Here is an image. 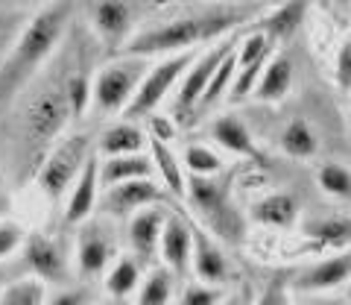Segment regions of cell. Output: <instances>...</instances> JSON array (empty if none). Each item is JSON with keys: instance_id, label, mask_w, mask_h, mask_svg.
<instances>
[{"instance_id": "obj_1", "label": "cell", "mask_w": 351, "mask_h": 305, "mask_svg": "<svg viewBox=\"0 0 351 305\" xmlns=\"http://www.w3.org/2000/svg\"><path fill=\"white\" fill-rule=\"evenodd\" d=\"M71 18V3H47L18 30L12 47L0 56V106L12 103L36 80V74L64 41Z\"/></svg>"}, {"instance_id": "obj_2", "label": "cell", "mask_w": 351, "mask_h": 305, "mask_svg": "<svg viewBox=\"0 0 351 305\" xmlns=\"http://www.w3.org/2000/svg\"><path fill=\"white\" fill-rule=\"evenodd\" d=\"M249 15L240 6H211L196 9V12L161 21L156 27L138 30L123 53L141 59H164L176 53L202 50L219 38H228V32L237 30Z\"/></svg>"}, {"instance_id": "obj_3", "label": "cell", "mask_w": 351, "mask_h": 305, "mask_svg": "<svg viewBox=\"0 0 351 305\" xmlns=\"http://www.w3.org/2000/svg\"><path fill=\"white\" fill-rule=\"evenodd\" d=\"M73 121V106L68 97V80L44 85L27 100L24 115H21V150L24 159L29 152L32 168L41 165V159L59 141L62 129Z\"/></svg>"}, {"instance_id": "obj_4", "label": "cell", "mask_w": 351, "mask_h": 305, "mask_svg": "<svg viewBox=\"0 0 351 305\" xmlns=\"http://www.w3.org/2000/svg\"><path fill=\"white\" fill-rule=\"evenodd\" d=\"M184 203L196 212V223L208 229L219 244H243L246 221L237 203L232 200V188L226 179H188V200Z\"/></svg>"}, {"instance_id": "obj_5", "label": "cell", "mask_w": 351, "mask_h": 305, "mask_svg": "<svg viewBox=\"0 0 351 305\" xmlns=\"http://www.w3.org/2000/svg\"><path fill=\"white\" fill-rule=\"evenodd\" d=\"M147 71H149V59L141 56L120 53V56L108 59L91 76V109L100 115H123L129 103L135 100Z\"/></svg>"}, {"instance_id": "obj_6", "label": "cell", "mask_w": 351, "mask_h": 305, "mask_svg": "<svg viewBox=\"0 0 351 305\" xmlns=\"http://www.w3.org/2000/svg\"><path fill=\"white\" fill-rule=\"evenodd\" d=\"M91 144L88 135H64L50 147V152L41 159V165L36 168V185L44 194V200L50 203H64L71 185L82 173L85 161L91 159Z\"/></svg>"}, {"instance_id": "obj_7", "label": "cell", "mask_w": 351, "mask_h": 305, "mask_svg": "<svg viewBox=\"0 0 351 305\" xmlns=\"http://www.w3.org/2000/svg\"><path fill=\"white\" fill-rule=\"evenodd\" d=\"M117 247L120 238L108 217H91V221L80 223L73 241V270L82 282H100L120 256Z\"/></svg>"}, {"instance_id": "obj_8", "label": "cell", "mask_w": 351, "mask_h": 305, "mask_svg": "<svg viewBox=\"0 0 351 305\" xmlns=\"http://www.w3.org/2000/svg\"><path fill=\"white\" fill-rule=\"evenodd\" d=\"M24 276L38 279L44 288H62L73 282V253L68 244L47 232H27L21 247Z\"/></svg>"}, {"instance_id": "obj_9", "label": "cell", "mask_w": 351, "mask_h": 305, "mask_svg": "<svg viewBox=\"0 0 351 305\" xmlns=\"http://www.w3.org/2000/svg\"><path fill=\"white\" fill-rule=\"evenodd\" d=\"M196 53L199 50H188V53H176V56H164L156 65H149L147 76L141 80V89L135 94V100L129 103V109L123 112V121H141V117H149L158 112V106L167 100L170 94H176L182 76L188 74V68L193 65Z\"/></svg>"}, {"instance_id": "obj_10", "label": "cell", "mask_w": 351, "mask_h": 305, "mask_svg": "<svg viewBox=\"0 0 351 305\" xmlns=\"http://www.w3.org/2000/svg\"><path fill=\"white\" fill-rule=\"evenodd\" d=\"M234 47H237V36H228V38H219V41H214V45H208V47H202L199 53H196L193 65L188 68V74L182 76L179 89H176V94H173V112H170L173 121H182V124L193 121L214 71L219 68V62H223Z\"/></svg>"}, {"instance_id": "obj_11", "label": "cell", "mask_w": 351, "mask_h": 305, "mask_svg": "<svg viewBox=\"0 0 351 305\" xmlns=\"http://www.w3.org/2000/svg\"><path fill=\"white\" fill-rule=\"evenodd\" d=\"M88 21L97 41L112 50V53H123L126 45L135 36V24H138V6L123 3V0H100V3H88Z\"/></svg>"}, {"instance_id": "obj_12", "label": "cell", "mask_w": 351, "mask_h": 305, "mask_svg": "<svg viewBox=\"0 0 351 305\" xmlns=\"http://www.w3.org/2000/svg\"><path fill=\"white\" fill-rule=\"evenodd\" d=\"M287 282L293 293H307V297H322V293L346 288L351 282V247L295 270Z\"/></svg>"}, {"instance_id": "obj_13", "label": "cell", "mask_w": 351, "mask_h": 305, "mask_svg": "<svg viewBox=\"0 0 351 305\" xmlns=\"http://www.w3.org/2000/svg\"><path fill=\"white\" fill-rule=\"evenodd\" d=\"M276 56V41H272L267 32H249L243 36V41L237 45V68H234V80H232V89H228V97L232 100H246L255 91V85L261 80L263 68H267V62Z\"/></svg>"}, {"instance_id": "obj_14", "label": "cell", "mask_w": 351, "mask_h": 305, "mask_svg": "<svg viewBox=\"0 0 351 305\" xmlns=\"http://www.w3.org/2000/svg\"><path fill=\"white\" fill-rule=\"evenodd\" d=\"M191 238H193L191 270H193L196 282L214 285V288H226L228 282L234 279V270H232V261H228L223 244L196 221H191Z\"/></svg>"}, {"instance_id": "obj_15", "label": "cell", "mask_w": 351, "mask_h": 305, "mask_svg": "<svg viewBox=\"0 0 351 305\" xmlns=\"http://www.w3.org/2000/svg\"><path fill=\"white\" fill-rule=\"evenodd\" d=\"M191 253H193V238H191V217L182 212H167L161 241H158V258L161 267H167L173 276H184L191 270Z\"/></svg>"}, {"instance_id": "obj_16", "label": "cell", "mask_w": 351, "mask_h": 305, "mask_svg": "<svg viewBox=\"0 0 351 305\" xmlns=\"http://www.w3.org/2000/svg\"><path fill=\"white\" fill-rule=\"evenodd\" d=\"M167 212L164 205H149L141 209L129 217L126 223V244H129V256H135L141 264L152 261V256H158V241L167 223Z\"/></svg>"}, {"instance_id": "obj_17", "label": "cell", "mask_w": 351, "mask_h": 305, "mask_svg": "<svg viewBox=\"0 0 351 305\" xmlns=\"http://www.w3.org/2000/svg\"><path fill=\"white\" fill-rule=\"evenodd\" d=\"M97 203H100V161H97V152H94L85 161L76 182L71 185L68 197H64V223L80 226L85 221H91V214L97 212Z\"/></svg>"}, {"instance_id": "obj_18", "label": "cell", "mask_w": 351, "mask_h": 305, "mask_svg": "<svg viewBox=\"0 0 351 305\" xmlns=\"http://www.w3.org/2000/svg\"><path fill=\"white\" fill-rule=\"evenodd\" d=\"M167 197V191L161 188L156 179H135L123 182L114 188H106V212L108 214H135L149 205H161V200Z\"/></svg>"}, {"instance_id": "obj_19", "label": "cell", "mask_w": 351, "mask_h": 305, "mask_svg": "<svg viewBox=\"0 0 351 305\" xmlns=\"http://www.w3.org/2000/svg\"><path fill=\"white\" fill-rule=\"evenodd\" d=\"M208 135H211V141L219 150L232 152L237 159H258L261 156L255 138H252V129L240 121L237 115H219L217 121H211V126H208Z\"/></svg>"}, {"instance_id": "obj_20", "label": "cell", "mask_w": 351, "mask_h": 305, "mask_svg": "<svg viewBox=\"0 0 351 305\" xmlns=\"http://www.w3.org/2000/svg\"><path fill=\"white\" fill-rule=\"evenodd\" d=\"M147 150H149L152 168H156V173L161 177V188L167 194H173L176 200H188V177H184L182 159H179V152L173 150V144L149 138Z\"/></svg>"}, {"instance_id": "obj_21", "label": "cell", "mask_w": 351, "mask_h": 305, "mask_svg": "<svg viewBox=\"0 0 351 305\" xmlns=\"http://www.w3.org/2000/svg\"><path fill=\"white\" fill-rule=\"evenodd\" d=\"M147 129L135 124V121H123L120 117L117 124L106 126L103 135L97 138V150H100L103 159H114V156H138L147 147Z\"/></svg>"}, {"instance_id": "obj_22", "label": "cell", "mask_w": 351, "mask_h": 305, "mask_svg": "<svg viewBox=\"0 0 351 305\" xmlns=\"http://www.w3.org/2000/svg\"><path fill=\"white\" fill-rule=\"evenodd\" d=\"M252 217L261 223V226H269V229H293L302 217V205L299 200L287 191H269L252 205Z\"/></svg>"}, {"instance_id": "obj_23", "label": "cell", "mask_w": 351, "mask_h": 305, "mask_svg": "<svg viewBox=\"0 0 351 305\" xmlns=\"http://www.w3.org/2000/svg\"><path fill=\"white\" fill-rule=\"evenodd\" d=\"M141 282H144V264L135 256H117L114 264L106 270L100 279V288L108 300H123L129 302L138 293Z\"/></svg>"}, {"instance_id": "obj_24", "label": "cell", "mask_w": 351, "mask_h": 305, "mask_svg": "<svg viewBox=\"0 0 351 305\" xmlns=\"http://www.w3.org/2000/svg\"><path fill=\"white\" fill-rule=\"evenodd\" d=\"M290 89H293V62H290V56H284V53H276V56L267 62V68H263L252 97L261 103H278L290 94Z\"/></svg>"}, {"instance_id": "obj_25", "label": "cell", "mask_w": 351, "mask_h": 305, "mask_svg": "<svg viewBox=\"0 0 351 305\" xmlns=\"http://www.w3.org/2000/svg\"><path fill=\"white\" fill-rule=\"evenodd\" d=\"M152 177H156V168H152V161L144 152H138V156H114V159L100 161V188H114V185L152 179Z\"/></svg>"}, {"instance_id": "obj_26", "label": "cell", "mask_w": 351, "mask_h": 305, "mask_svg": "<svg viewBox=\"0 0 351 305\" xmlns=\"http://www.w3.org/2000/svg\"><path fill=\"white\" fill-rule=\"evenodd\" d=\"M304 238L313 241L316 247H337L348 249L351 247V217H313L304 223Z\"/></svg>"}, {"instance_id": "obj_27", "label": "cell", "mask_w": 351, "mask_h": 305, "mask_svg": "<svg viewBox=\"0 0 351 305\" xmlns=\"http://www.w3.org/2000/svg\"><path fill=\"white\" fill-rule=\"evenodd\" d=\"M304 15H307V3H281V6L272 9L269 15L261 18L258 30L267 32V36L278 45V41H287L299 32V27L304 24Z\"/></svg>"}, {"instance_id": "obj_28", "label": "cell", "mask_w": 351, "mask_h": 305, "mask_svg": "<svg viewBox=\"0 0 351 305\" xmlns=\"http://www.w3.org/2000/svg\"><path fill=\"white\" fill-rule=\"evenodd\" d=\"M281 150L287 152L290 159H299V161L313 159L316 152H319V133H316V126L311 121L293 117L281 133Z\"/></svg>"}, {"instance_id": "obj_29", "label": "cell", "mask_w": 351, "mask_h": 305, "mask_svg": "<svg viewBox=\"0 0 351 305\" xmlns=\"http://www.w3.org/2000/svg\"><path fill=\"white\" fill-rule=\"evenodd\" d=\"M173 300H176V276L167 267H156L144 276L129 305H173Z\"/></svg>"}, {"instance_id": "obj_30", "label": "cell", "mask_w": 351, "mask_h": 305, "mask_svg": "<svg viewBox=\"0 0 351 305\" xmlns=\"http://www.w3.org/2000/svg\"><path fill=\"white\" fill-rule=\"evenodd\" d=\"M182 168L191 173L188 179H214L223 173V159L211 144H188L182 150Z\"/></svg>"}, {"instance_id": "obj_31", "label": "cell", "mask_w": 351, "mask_h": 305, "mask_svg": "<svg viewBox=\"0 0 351 305\" xmlns=\"http://www.w3.org/2000/svg\"><path fill=\"white\" fill-rule=\"evenodd\" d=\"M234 53H237V47L228 53V56L219 62V68L214 71V76H211V82H208V89H205V94H202V100H199V109H196V117H202L205 112H211V109L223 100V97L228 94V89H232V80H234V68H237V59H234ZM193 117V121H196Z\"/></svg>"}, {"instance_id": "obj_32", "label": "cell", "mask_w": 351, "mask_h": 305, "mask_svg": "<svg viewBox=\"0 0 351 305\" xmlns=\"http://www.w3.org/2000/svg\"><path fill=\"white\" fill-rule=\"evenodd\" d=\"M316 185L325 197L351 200V168H346L343 161H322L316 168Z\"/></svg>"}, {"instance_id": "obj_33", "label": "cell", "mask_w": 351, "mask_h": 305, "mask_svg": "<svg viewBox=\"0 0 351 305\" xmlns=\"http://www.w3.org/2000/svg\"><path fill=\"white\" fill-rule=\"evenodd\" d=\"M100 300V288L94 282H71L62 288H47L44 305H97Z\"/></svg>"}, {"instance_id": "obj_34", "label": "cell", "mask_w": 351, "mask_h": 305, "mask_svg": "<svg viewBox=\"0 0 351 305\" xmlns=\"http://www.w3.org/2000/svg\"><path fill=\"white\" fill-rule=\"evenodd\" d=\"M44 300H47V288L32 276H18L0 293V305H44Z\"/></svg>"}, {"instance_id": "obj_35", "label": "cell", "mask_w": 351, "mask_h": 305, "mask_svg": "<svg viewBox=\"0 0 351 305\" xmlns=\"http://www.w3.org/2000/svg\"><path fill=\"white\" fill-rule=\"evenodd\" d=\"M228 297L226 288H214V285H202V282H191L184 285L182 293L173 300V305H219Z\"/></svg>"}, {"instance_id": "obj_36", "label": "cell", "mask_w": 351, "mask_h": 305, "mask_svg": "<svg viewBox=\"0 0 351 305\" xmlns=\"http://www.w3.org/2000/svg\"><path fill=\"white\" fill-rule=\"evenodd\" d=\"M27 238V229L18 221H0V261H9L12 256L21 253Z\"/></svg>"}, {"instance_id": "obj_37", "label": "cell", "mask_w": 351, "mask_h": 305, "mask_svg": "<svg viewBox=\"0 0 351 305\" xmlns=\"http://www.w3.org/2000/svg\"><path fill=\"white\" fill-rule=\"evenodd\" d=\"M249 305H295V302H293L290 282L284 279V276L267 282V285H263V291L255 297V302H249Z\"/></svg>"}, {"instance_id": "obj_38", "label": "cell", "mask_w": 351, "mask_h": 305, "mask_svg": "<svg viewBox=\"0 0 351 305\" xmlns=\"http://www.w3.org/2000/svg\"><path fill=\"white\" fill-rule=\"evenodd\" d=\"M334 85L339 94H351V38H346L343 45L337 47L334 56Z\"/></svg>"}, {"instance_id": "obj_39", "label": "cell", "mask_w": 351, "mask_h": 305, "mask_svg": "<svg viewBox=\"0 0 351 305\" xmlns=\"http://www.w3.org/2000/svg\"><path fill=\"white\" fill-rule=\"evenodd\" d=\"M147 138H156V141H164V144H173L176 138V121L170 115H149L147 117Z\"/></svg>"}, {"instance_id": "obj_40", "label": "cell", "mask_w": 351, "mask_h": 305, "mask_svg": "<svg viewBox=\"0 0 351 305\" xmlns=\"http://www.w3.org/2000/svg\"><path fill=\"white\" fill-rule=\"evenodd\" d=\"M295 305H351L348 300H339V297H328V293H322V297H307L302 302H295Z\"/></svg>"}, {"instance_id": "obj_41", "label": "cell", "mask_w": 351, "mask_h": 305, "mask_svg": "<svg viewBox=\"0 0 351 305\" xmlns=\"http://www.w3.org/2000/svg\"><path fill=\"white\" fill-rule=\"evenodd\" d=\"M249 302H252V300H249V291H246V288H240V291H232V293H228V297L219 302V305H249Z\"/></svg>"}, {"instance_id": "obj_42", "label": "cell", "mask_w": 351, "mask_h": 305, "mask_svg": "<svg viewBox=\"0 0 351 305\" xmlns=\"http://www.w3.org/2000/svg\"><path fill=\"white\" fill-rule=\"evenodd\" d=\"M18 276H24V273H12L9 267H0V293H3V288L9 285V282H15Z\"/></svg>"}, {"instance_id": "obj_43", "label": "cell", "mask_w": 351, "mask_h": 305, "mask_svg": "<svg viewBox=\"0 0 351 305\" xmlns=\"http://www.w3.org/2000/svg\"><path fill=\"white\" fill-rule=\"evenodd\" d=\"M97 305H129V302H123V300H100V302H97Z\"/></svg>"}, {"instance_id": "obj_44", "label": "cell", "mask_w": 351, "mask_h": 305, "mask_svg": "<svg viewBox=\"0 0 351 305\" xmlns=\"http://www.w3.org/2000/svg\"><path fill=\"white\" fill-rule=\"evenodd\" d=\"M348 124H351V94H348Z\"/></svg>"}, {"instance_id": "obj_45", "label": "cell", "mask_w": 351, "mask_h": 305, "mask_svg": "<svg viewBox=\"0 0 351 305\" xmlns=\"http://www.w3.org/2000/svg\"><path fill=\"white\" fill-rule=\"evenodd\" d=\"M346 288H348V302H351V282H348V285H346Z\"/></svg>"}, {"instance_id": "obj_46", "label": "cell", "mask_w": 351, "mask_h": 305, "mask_svg": "<svg viewBox=\"0 0 351 305\" xmlns=\"http://www.w3.org/2000/svg\"><path fill=\"white\" fill-rule=\"evenodd\" d=\"M348 18H351V9H348Z\"/></svg>"}]
</instances>
